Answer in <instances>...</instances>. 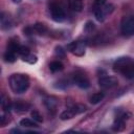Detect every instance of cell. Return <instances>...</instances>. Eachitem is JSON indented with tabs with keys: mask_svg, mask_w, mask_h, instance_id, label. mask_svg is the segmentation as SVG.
<instances>
[{
	"mask_svg": "<svg viewBox=\"0 0 134 134\" xmlns=\"http://www.w3.org/2000/svg\"><path fill=\"white\" fill-rule=\"evenodd\" d=\"M104 97H105V93H104V92H96V93H94V94H92V95L90 96L89 100H90L91 104L96 105V104L100 103V102L104 99Z\"/></svg>",
	"mask_w": 134,
	"mask_h": 134,
	"instance_id": "18",
	"label": "cell"
},
{
	"mask_svg": "<svg viewBox=\"0 0 134 134\" xmlns=\"http://www.w3.org/2000/svg\"><path fill=\"white\" fill-rule=\"evenodd\" d=\"M30 116H31V118H32L35 121H37V122H42V121H43L42 115H41L38 111H36V110H34V111L30 112Z\"/></svg>",
	"mask_w": 134,
	"mask_h": 134,
	"instance_id": "24",
	"label": "cell"
},
{
	"mask_svg": "<svg viewBox=\"0 0 134 134\" xmlns=\"http://www.w3.org/2000/svg\"><path fill=\"white\" fill-rule=\"evenodd\" d=\"M10 114H9V111H5V110H2L1 112V115H0V125L1 126H5L7 125L9 121H10Z\"/></svg>",
	"mask_w": 134,
	"mask_h": 134,
	"instance_id": "21",
	"label": "cell"
},
{
	"mask_svg": "<svg viewBox=\"0 0 134 134\" xmlns=\"http://www.w3.org/2000/svg\"><path fill=\"white\" fill-rule=\"evenodd\" d=\"M54 53H55L57 57H59V58H61V59H64V58L66 57V50H64V48H63L62 46H60V45L55 46V48H54Z\"/></svg>",
	"mask_w": 134,
	"mask_h": 134,
	"instance_id": "23",
	"label": "cell"
},
{
	"mask_svg": "<svg viewBox=\"0 0 134 134\" xmlns=\"http://www.w3.org/2000/svg\"><path fill=\"white\" fill-rule=\"evenodd\" d=\"M68 6L73 12H81L83 9L84 0H67Z\"/></svg>",
	"mask_w": 134,
	"mask_h": 134,
	"instance_id": "13",
	"label": "cell"
},
{
	"mask_svg": "<svg viewBox=\"0 0 134 134\" xmlns=\"http://www.w3.org/2000/svg\"><path fill=\"white\" fill-rule=\"evenodd\" d=\"M29 107H30L29 104L26 103V102H24V100H22V99H19V100L15 102L13 104V109L16 112H18V113H23V112L28 111Z\"/></svg>",
	"mask_w": 134,
	"mask_h": 134,
	"instance_id": "12",
	"label": "cell"
},
{
	"mask_svg": "<svg viewBox=\"0 0 134 134\" xmlns=\"http://www.w3.org/2000/svg\"><path fill=\"white\" fill-rule=\"evenodd\" d=\"M57 104H58L57 99L52 96H48L44 99V105L46 106V108L48 110H54L57 108Z\"/></svg>",
	"mask_w": 134,
	"mask_h": 134,
	"instance_id": "16",
	"label": "cell"
},
{
	"mask_svg": "<svg viewBox=\"0 0 134 134\" xmlns=\"http://www.w3.org/2000/svg\"><path fill=\"white\" fill-rule=\"evenodd\" d=\"M49 12L51 19L55 22H63L66 18L65 9L60 2H51L49 5Z\"/></svg>",
	"mask_w": 134,
	"mask_h": 134,
	"instance_id": "3",
	"label": "cell"
},
{
	"mask_svg": "<svg viewBox=\"0 0 134 134\" xmlns=\"http://www.w3.org/2000/svg\"><path fill=\"white\" fill-rule=\"evenodd\" d=\"M113 10H114L113 4L106 3V4H104L103 6H100L98 8H93V14H94V17H95V19L97 21L103 22L107 18V16L110 15Z\"/></svg>",
	"mask_w": 134,
	"mask_h": 134,
	"instance_id": "6",
	"label": "cell"
},
{
	"mask_svg": "<svg viewBox=\"0 0 134 134\" xmlns=\"http://www.w3.org/2000/svg\"><path fill=\"white\" fill-rule=\"evenodd\" d=\"M86 111V107L84 105H81V104H76V105H73L71 106L70 108L64 110L61 115H60V118L62 120H67V119H71L74 115H77V114H81L83 112Z\"/></svg>",
	"mask_w": 134,
	"mask_h": 134,
	"instance_id": "4",
	"label": "cell"
},
{
	"mask_svg": "<svg viewBox=\"0 0 134 134\" xmlns=\"http://www.w3.org/2000/svg\"><path fill=\"white\" fill-rule=\"evenodd\" d=\"M22 60L24 61V62H26V63H28V64H30V65H34V64H36L37 63V61H38V58H37V55L36 54H34V53H27V54H25V55H23L22 57Z\"/></svg>",
	"mask_w": 134,
	"mask_h": 134,
	"instance_id": "22",
	"label": "cell"
},
{
	"mask_svg": "<svg viewBox=\"0 0 134 134\" xmlns=\"http://www.w3.org/2000/svg\"><path fill=\"white\" fill-rule=\"evenodd\" d=\"M130 116H131V114L128 113V112H124L120 115L116 116V118H115V120H114V122L112 125V130L114 132L122 131L125 129V127H126V121L130 118Z\"/></svg>",
	"mask_w": 134,
	"mask_h": 134,
	"instance_id": "8",
	"label": "cell"
},
{
	"mask_svg": "<svg viewBox=\"0 0 134 134\" xmlns=\"http://www.w3.org/2000/svg\"><path fill=\"white\" fill-rule=\"evenodd\" d=\"M64 68V65L62 64V62L60 61H52L50 64H49V69L51 72H58V71H61L63 70Z\"/></svg>",
	"mask_w": 134,
	"mask_h": 134,
	"instance_id": "20",
	"label": "cell"
},
{
	"mask_svg": "<svg viewBox=\"0 0 134 134\" xmlns=\"http://www.w3.org/2000/svg\"><path fill=\"white\" fill-rule=\"evenodd\" d=\"M113 70L126 79H134V59L130 57L118 58L113 63Z\"/></svg>",
	"mask_w": 134,
	"mask_h": 134,
	"instance_id": "1",
	"label": "cell"
},
{
	"mask_svg": "<svg viewBox=\"0 0 134 134\" xmlns=\"http://www.w3.org/2000/svg\"><path fill=\"white\" fill-rule=\"evenodd\" d=\"M3 59H4L5 62L13 63V62H15L16 59H17V52L7 49V50L5 51V53H4V55H3Z\"/></svg>",
	"mask_w": 134,
	"mask_h": 134,
	"instance_id": "19",
	"label": "cell"
},
{
	"mask_svg": "<svg viewBox=\"0 0 134 134\" xmlns=\"http://www.w3.org/2000/svg\"><path fill=\"white\" fill-rule=\"evenodd\" d=\"M0 103H1V108H2V110L9 111V110H10V108L13 107V104L10 103L9 97H8L6 94H4V93H2V94H1Z\"/></svg>",
	"mask_w": 134,
	"mask_h": 134,
	"instance_id": "14",
	"label": "cell"
},
{
	"mask_svg": "<svg viewBox=\"0 0 134 134\" xmlns=\"http://www.w3.org/2000/svg\"><path fill=\"white\" fill-rule=\"evenodd\" d=\"M73 82L75 83V85L82 89H87L90 87V82L88 80V77L82 73H76L73 76Z\"/></svg>",
	"mask_w": 134,
	"mask_h": 134,
	"instance_id": "10",
	"label": "cell"
},
{
	"mask_svg": "<svg viewBox=\"0 0 134 134\" xmlns=\"http://www.w3.org/2000/svg\"><path fill=\"white\" fill-rule=\"evenodd\" d=\"M94 29H95V25H94V23H93L92 21H88V22L85 24V26H84V30H85L86 32H88V34H91Z\"/></svg>",
	"mask_w": 134,
	"mask_h": 134,
	"instance_id": "25",
	"label": "cell"
},
{
	"mask_svg": "<svg viewBox=\"0 0 134 134\" xmlns=\"http://www.w3.org/2000/svg\"><path fill=\"white\" fill-rule=\"evenodd\" d=\"M85 48H86V44L85 42L82 41H72L67 45V49L71 53L77 57H82L85 54Z\"/></svg>",
	"mask_w": 134,
	"mask_h": 134,
	"instance_id": "7",
	"label": "cell"
},
{
	"mask_svg": "<svg viewBox=\"0 0 134 134\" xmlns=\"http://www.w3.org/2000/svg\"><path fill=\"white\" fill-rule=\"evenodd\" d=\"M32 30L36 32V34H38V35H45L46 32H47V30H48V28H47V26L44 24V23H41V22H38V23H36V24H34V26H32Z\"/></svg>",
	"mask_w": 134,
	"mask_h": 134,
	"instance_id": "15",
	"label": "cell"
},
{
	"mask_svg": "<svg viewBox=\"0 0 134 134\" xmlns=\"http://www.w3.org/2000/svg\"><path fill=\"white\" fill-rule=\"evenodd\" d=\"M9 87L17 93L21 94L27 91L29 88V77L24 73H14L9 76Z\"/></svg>",
	"mask_w": 134,
	"mask_h": 134,
	"instance_id": "2",
	"label": "cell"
},
{
	"mask_svg": "<svg viewBox=\"0 0 134 134\" xmlns=\"http://www.w3.org/2000/svg\"><path fill=\"white\" fill-rule=\"evenodd\" d=\"M0 24H1V28L3 30H7V29L12 28L13 21H12L10 16L7 13H5V12H2L1 13V16H0Z\"/></svg>",
	"mask_w": 134,
	"mask_h": 134,
	"instance_id": "11",
	"label": "cell"
},
{
	"mask_svg": "<svg viewBox=\"0 0 134 134\" xmlns=\"http://www.w3.org/2000/svg\"><path fill=\"white\" fill-rule=\"evenodd\" d=\"M118 80L115 76H102L98 80V86L102 89H111L117 86Z\"/></svg>",
	"mask_w": 134,
	"mask_h": 134,
	"instance_id": "9",
	"label": "cell"
},
{
	"mask_svg": "<svg viewBox=\"0 0 134 134\" xmlns=\"http://www.w3.org/2000/svg\"><path fill=\"white\" fill-rule=\"evenodd\" d=\"M121 34L126 37H131L134 35V16H126L122 18L120 23Z\"/></svg>",
	"mask_w": 134,
	"mask_h": 134,
	"instance_id": "5",
	"label": "cell"
},
{
	"mask_svg": "<svg viewBox=\"0 0 134 134\" xmlns=\"http://www.w3.org/2000/svg\"><path fill=\"white\" fill-rule=\"evenodd\" d=\"M39 122L35 121L34 119H29V118H23L20 120V126L24 127V128H37Z\"/></svg>",
	"mask_w": 134,
	"mask_h": 134,
	"instance_id": "17",
	"label": "cell"
},
{
	"mask_svg": "<svg viewBox=\"0 0 134 134\" xmlns=\"http://www.w3.org/2000/svg\"><path fill=\"white\" fill-rule=\"evenodd\" d=\"M21 1H22V0H13V2H14V3H20Z\"/></svg>",
	"mask_w": 134,
	"mask_h": 134,
	"instance_id": "27",
	"label": "cell"
},
{
	"mask_svg": "<svg viewBox=\"0 0 134 134\" xmlns=\"http://www.w3.org/2000/svg\"><path fill=\"white\" fill-rule=\"evenodd\" d=\"M30 51H29V49H28V47H26V46H20V48H19V50H18V53L21 55V57H23V55H25V54H27V53H29Z\"/></svg>",
	"mask_w": 134,
	"mask_h": 134,
	"instance_id": "26",
	"label": "cell"
}]
</instances>
